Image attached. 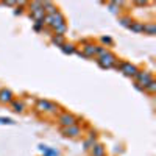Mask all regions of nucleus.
<instances>
[{
  "instance_id": "6ab92c4d",
  "label": "nucleus",
  "mask_w": 156,
  "mask_h": 156,
  "mask_svg": "<svg viewBox=\"0 0 156 156\" xmlns=\"http://www.w3.org/2000/svg\"><path fill=\"white\" fill-rule=\"evenodd\" d=\"M142 25H144L142 22H136V20H133L128 30H131L133 33H142Z\"/></svg>"
},
{
  "instance_id": "9b49d317",
  "label": "nucleus",
  "mask_w": 156,
  "mask_h": 156,
  "mask_svg": "<svg viewBox=\"0 0 156 156\" xmlns=\"http://www.w3.org/2000/svg\"><path fill=\"white\" fill-rule=\"evenodd\" d=\"M37 150L42 151V156H59V151L56 148H50L47 145H39Z\"/></svg>"
},
{
  "instance_id": "bb28decb",
  "label": "nucleus",
  "mask_w": 156,
  "mask_h": 156,
  "mask_svg": "<svg viewBox=\"0 0 156 156\" xmlns=\"http://www.w3.org/2000/svg\"><path fill=\"white\" fill-rule=\"evenodd\" d=\"M3 5H6V6H14L16 2H3Z\"/></svg>"
},
{
  "instance_id": "5701e85b",
  "label": "nucleus",
  "mask_w": 156,
  "mask_h": 156,
  "mask_svg": "<svg viewBox=\"0 0 156 156\" xmlns=\"http://www.w3.org/2000/svg\"><path fill=\"white\" fill-rule=\"evenodd\" d=\"M59 112V106L56 105V103H53V101H50V105H48V111H47V114H50V115H56Z\"/></svg>"
},
{
  "instance_id": "20e7f679",
  "label": "nucleus",
  "mask_w": 156,
  "mask_h": 156,
  "mask_svg": "<svg viewBox=\"0 0 156 156\" xmlns=\"http://www.w3.org/2000/svg\"><path fill=\"white\" fill-rule=\"evenodd\" d=\"M115 69L117 70H120L125 76H128V78H134L136 76V73H137V67L134 66V64H131V62H128V61H122V62H117L115 64Z\"/></svg>"
},
{
  "instance_id": "cd10ccee",
  "label": "nucleus",
  "mask_w": 156,
  "mask_h": 156,
  "mask_svg": "<svg viewBox=\"0 0 156 156\" xmlns=\"http://www.w3.org/2000/svg\"><path fill=\"white\" fill-rule=\"evenodd\" d=\"M136 5H139V6H145V5H148V2H137Z\"/></svg>"
},
{
  "instance_id": "a878e982",
  "label": "nucleus",
  "mask_w": 156,
  "mask_h": 156,
  "mask_svg": "<svg viewBox=\"0 0 156 156\" xmlns=\"http://www.w3.org/2000/svg\"><path fill=\"white\" fill-rule=\"evenodd\" d=\"M101 42L106 44V45H112V39L108 37V36H103V37H101Z\"/></svg>"
},
{
  "instance_id": "f03ea898",
  "label": "nucleus",
  "mask_w": 156,
  "mask_h": 156,
  "mask_svg": "<svg viewBox=\"0 0 156 156\" xmlns=\"http://www.w3.org/2000/svg\"><path fill=\"white\" fill-rule=\"evenodd\" d=\"M134 80H136V87L142 90L148 83H151L154 78H153V73L150 70H137Z\"/></svg>"
},
{
  "instance_id": "0eeeda50",
  "label": "nucleus",
  "mask_w": 156,
  "mask_h": 156,
  "mask_svg": "<svg viewBox=\"0 0 156 156\" xmlns=\"http://www.w3.org/2000/svg\"><path fill=\"white\" fill-rule=\"evenodd\" d=\"M12 100H14V94H12L11 89L8 87L0 89V105H9Z\"/></svg>"
},
{
  "instance_id": "423d86ee",
  "label": "nucleus",
  "mask_w": 156,
  "mask_h": 156,
  "mask_svg": "<svg viewBox=\"0 0 156 156\" xmlns=\"http://www.w3.org/2000/svg\"><path fill=\"white\" fill-rule=\"evenodd\" d=\"M61 134L66 136V137H78V136H81V126L78 123H75L72 126L61 128Z\"/></svg>"
},
{
  "instance_id": "7ed1b4c3",
  "label": "nucleus",
  "mask_w": 156,
  "mask_h": 156,
  "mask_svg": "<svg viewBox=\"0 0 156 156\" xmlns=\"http://www.w3.org/2000/svg\"><path fill=\"white\" fill-rule=\"evenodd\" d=\"M117 61H119V59H117V56L114 53H111L109 50L103 56L97 58V64H98L101 69H112V67H115Z\"/></svg>"
},
{
  "instance_id": "39448f33",
  "label": "nucleus",
  "mask_w": 156,
  "mask_h": 156,
  "mask_svg": "<svg viewBox=\"0 0 156 156\" xmlns=\"http://www.w3.org/2000/svg\"><path fill=\"white\" fill-rule=\"evenodd\" d=\"M78 122V119L73 115V114H70V112H67V111H64V112H61L59 115H58V123H59V126L61 128H66V126H72V125H75Z\"/></svg>"
},
{
  "instance_id": "393cba45",
  "label": "nucleus",
  "mask_w": 156,
  "mask_h": 156,
  "mask_svg": "<svg viewBox=\"0 0 156 156\" xmlns=\"http://www.w3.org/2000/svg\"><path fill=\"white\" fill-rule=\"evenodd\" d=\"M33 28H34V31H41V30L44 28V23H42V22H34Z\"/></svg>"
},
{
  "instance_id": "ddd939ff",
  "label": "nucleus",
  "mask_w": 156,
  "mask_h": 156,
  "mask_svg": "<svg viewBox=\"0 0 156 156\" xmlns=\"http://www.w3.org/2000/svg\"><path fill=\"white\" fill-rule=\"evenodd\" d=\"M142 33H144V34H150V36H154V34H156V25H154L153 22L144 23V25H142Z\"/></svg>"
},
{
  "instance_id": "412c9836",
  "label": "nucleus",
  "mask_w": 156,
  "mask_h": 156,
  "mask_svg": "<svg viewBox=\"0 0 156 156\" xmlns=\"http://www.w3.org/2000/svg\"><path fill=\"white\" fill-rule=\"evenodd\" d=\"M131 22H133V19L128 17V16H120V17H119V23L122 25V27H125V28H129Z\"/></svg>"
},
{
  "instance_id": "b1692460",
  "label": "nucleus",
  "mask_w": 156,
  "mask_h": 156,
  "mask_svg": "<svg viewBox=\"0 0 156 156\" xmlns=\"http://www.w3.org/2000/svg\"><path fill=\"white\" fill-rule=\"evenodd\" d=\"M0 123H3V125H14V120L9 119V117H0Z\"/></svg>"
},
{
  "instance_id": "f3484780",
  "label": "nucleus",
  "mask_w": 156,
  "mask_h": 156,
  "mask_svg": "<svg viewBox=\"0 0 156 156\" xmlns=\"http://www.w3.org/2000/svg\"><path fill=\"white\" fill-rule=\"evenodd\" d=\"M95 144H97V140H95V133H90V134H89V139L84 140V150H90Z\"/></svg>"
},
{
  "instance_id": "1a4fd4ad",
  "label": "nucleus",
  "mask_w": 156,
  "mask_h": 156,
  "mask_svg": "<svg viewBox=\"0 0 156 156\" xmlns=\"http://www.w3.org/2000/svg\"><path fill=\"white\" fill-rule=\"evenodd\" d=\"M9 105H11V109L14 111V112H17V114H22L25 111V103L20 98H14V100L9 103Z\"/></svg>"
},
{
  "instance_id": "2eb2a0df",
  "label": "nucleus",
  "mask_w": 156,
  "mask_h": 156,
  "mask_svg": "<svg viewBox=\"0 0 156 156\" xmlns=\"http://www.w3.org/2000/svg\"><path fill=\"white\" fill-rule=\"evenodd\" d=\"M42 8H44V12L45 14H53V12L58 11V8L51 3V2H42Z\"/></svg>"
},
{
  "instance_id": "a211bd4d",
  "label": "nucleus",
  "mask_w": 156,
  "mask_h": 156,
  "mask_svg": "<svg viewBox=\"0 0 156 156\" xmlns=\"http://www.w3.org/2000/svg\"><path fill=\"white\" fill-rule=\"evenodd\" d=\"M53 31H55V34H58V36H64V34H66V31H67V22L59 23L58 27L53 28Z\"/></svg>"
},
{
  "instance_id": "aec40b11",
  "label": "nucleus",
  "mask_w": 156,
  "mask_h": 156,
  "mask_svg": "<svg viewBox=\"0 0 156 156\" xmlns=\"http://www.w3.org/2000/svg\"><path fill=\"white\" fill-rule=\"evenodd\" d=\"M120 6H122V3H119V2H109V3H108L109 11H111V12H114V14H119Z\"/></svg>"
},
{
  "instance_id": "6e6552de",
  "label": "nucleus",
  "mask_w": 156,
  "mask_h": 156,
  "mask_svg": "<svg viewBox=\"0 0 156 156\" xmlns=\"http://www.w3.org/2000/svg\"><path fill=\"white\" fill-rule=\"evenodd\" d=\"M95 48H97L95 44L84 42V44H83V50L80 51V55L84 56V58H94V56H95Z\"/></svg>"
},
{
  "instance_id": "f257e3e1",
  "label": "nucleus",
  "mask_w": 156,
  "mask_h": 156,
  "mask_svg": "<svg viewBox=\"0 0 156 156\" xmlns=\"http://www.w3.org/2000/svg\"><path fill=\"white\" fill-rule=\"evenodd\" d=\"M28 9H30V17L34 22H42L45 17V12L42 8V2H31L28 3Z\"/></svg>"
},
{
  "instance_id": "c85d7f7f",
  "label": "nucleus",
  "mask_w": 156,
  "mask_h": 156,
  "mask_svg": "<svg viewBox=\"0 0 156 156\" xmlns=\"http://www.w3.org/2000/svg\"><path fill=\"white\" fill-rule=\"evenodd\" d=\"M0 89H2V87H0Z\"/></svg>"
},
{
  "instance_id": "dca6fc26",
  "label": "nucleus",
  "mask_w": 156,
  "mask_h": 156,
  "mask_svg": "<svg viewBox=\"0 0 156 156\" xmlns=\"http://www.w3.org/2000/svg\"><path fill=\"white\" fill-rule=\"evenodd\" d=\"M50 41H51V44H53V45H56V47H59V48L66 44V39H64V36H58V34H53Z\"/></svg>"
},
{
  "instance_id": "4468645a",
  "label": "nucleus",
  "mask_w": 156,
  "mask_h": 156,
  "mask_svg": "<svg viewBox=\"0 0 156 156\" xmlns=\"http://www.w3.org/2000/svg\"><path fill=\"white\" fill-rule=\"evenodd\" d=\"M61 50H62L64 55H73V53H76V47L72 42H66V44L61 47Z\"/></svg>"
},
{
  "instance_id": "9d476101",
  "label": "nucleus",
  "mask_w": 156,
  "mask_h": 156,
  "mask_svg": "<svg viewBox=\"0 0 156 156\" xmlns=\"http://www.w3.org/2000/svg\"><path fill=\"white\" fill-rule=\"evenodd\" d=\"M48 105H50V101H48V100L39 98V100L36 101V105H34V109H36L37 112H44V114H47V111H48Z\"/></svg>"
},
{
  "instance_id": "4be33fe9",
  "label": "nucleus",
  "mask_w": 156,
  "mask_h": 156,
  "mask_svg": "<svg viewBox=\"0 0 156 156\" xmlns=\"http://www.w3.org/2000/svg\"><path fill=\"white\" fill-rule=\"evenodd\" d=\"M142 90H144V92H147V94H150V95H153L154 92H156V81L153 80L151 83H148L144 89H142Z\"/></svg>"
},
{
  "instance_id": "f8f14e48",
  "label": "nucleus",
  "mask_w": 156,
  "mask_h": 156,
  "mask_svg": "<svg viewBox=\"0 0 156 156\" xmlns=\"http://www.w3.org/2000/svg\"><path fill=\"white\" fill-rule=\"evenodd\" d=\"M90 156H106V148L97 142V144L90 148Z\"/></svg>"
}]
</instances>
